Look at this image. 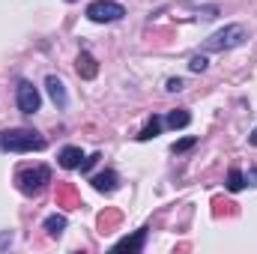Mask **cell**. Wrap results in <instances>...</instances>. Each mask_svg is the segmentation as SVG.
Segmentation results:
<instances>
[{
  "instance_id": "1",
  "label": "cell",
  "mask_w": 257,
  "mask_h": 254,
  "mask_svg": "<svg viewBox=\"0 0 257 254\" xmlns=\"http://www.w3.org/2000/svg\"><path fill=\"white\" fill-rule=\"evenodd\" d=\"M0 147L9 153H30V150H42L45 138L33 129H9V132H0Z\"/></svg>"
},
{
  "instance_id": "2",
  "label": "cell",
  "mask_w": 257,
  "mask_h": 254,
  "mask_svg": "<svg viewBox=\"0 0 257 254\" xmlns=\"http://www.w3.org/2000/svg\"><path fill=\"white\" fill-rule=\"evenodd\" d=\"M245 42V27L242 24H230L218 33H212L206 42H203V51H227V48H236Z\"/></svg>"
},
{
  "instance_id": "3",
  "label": "cell",
  "mask_w": 257,
  "mask_h": 254,
  "mask_svg": "<svg viewBox=\"0 0 257 254\" xmlns=\"http://www.w3.org/2000/svg\"><path fill=\"white\" fill-rule=\"evenodd\" d=\"M15 183H18V189L24 191V194H39V191L51 183V171H48L45 165L27 168V171H21V174H18V180H15Z\"/></svg>"
},
{
  "instance_id": "4",
  "label": "cell",
  "mask_w": 257,
  "mask_h": 254,
  "mask_svg": "<svg viewBox=\"0 0 257 254\" xmlns=\"http://www.w3.org/2000/svg\"><path fill=\"white\" fill-rule=\"evenodd\" d=\"M126 15V9L120 3H111V0H96L87 6V18L96 21V24H105V21H120Z\"/></svg>"
},
{
  "instance_id": "5",
  "label": "cell",
  "mask_w": 257,
  "mask_h": 254,
  "mask_svg": "<svg viewBox=\"0 0 257 254\" xmlns=\"http://www.w3.org/2000/svg\"><path fill=\"white\" fill-rule=\"evenodd\" d=\"M39 90L30 84V81H21L18 84V108L24 111V114H36L39 111Z\"/></svg>"
},
{
  "instance_id": "6",
  "label": "cell",
  "mask_w": 257,
  "mask_h": 254,
  "mask_svg": "<svg viewBox=\"0 0 257 254\" xmlns=\"http://www.w3.org/2000/svg\"><path fill=\"white\" fill-rule=\"evenodd\" d=\"M144 239H147V227H141L135 236H123V239H117L114 248H117V251H141V248H144Z\"/></svg>"
},
{
  "instance_id": "7",
  "label": "cell",
  "mask_w": 257,
  "mask_h": 254,
  "mask_svg": "<svg viewBox=\"0 0 257 254\" xmlns=\"http://www.w3.org/2000/svg\"><path fill=\"white\" fill-rule=\"evenodd\" d=\"M90 183H93V189H96V191H105V194H108V191L117 189V183H120V180H117V174H114V171H102V174H96Z\"/></svg>"
},
{
  "instance_id": "8",
  "label": "cell",
  "mask_w": 257,
  "mask_h": 254,
  "mask_svg": "<svg viewBox=\"0 0 257 254\" xmlns=\"http://www.w3.org/2000/svg\"><path fill=\"white\" fill-rule=\"evenodd\" d=\"M81 150L78 147H63L60 150V165H63L66 171H72V168H81Z\"/></svg>"
},
{
  "instance_id": "9",
  "label": "cell",
  "mask_w": 257,
  "mask_h": 254,
  "mask_svg": "<svg viewBox=\"0 0 257 254\" xmlns=\"http://www.w3.org/2000/svg\"><path fill=\"white\" fill-rule=\"evenodd\" d=\"M96 72H99L96 60H93L87 51H81V54H78V75H81V78H96Z\"/></svg>"
},
{
  "instance_id": "10",
  "label": "cell",
  "mask_w": 257,
  "mask_h": 254,
  "mask_svg": "<svg viewBox=\"0 0 257 254\" xmlns=\"http://www.w3.org/2000/svg\"><path fill=\"white\" fill-rule=\"evenodd\" d=\"M45 87H48V96L54 99V105H66V90H63V81H60V78L51 75V78L45 81Z\"/></svg>"
},
{
  "instance_id": "11",
  "label": "cell",
  "mask_w": 257,
  "mask_h": 254,
  "mask_svg": "<svg viewBox=\"0 0 257 254\" xmlns=\"http://www.w3.org/2000/svg\"><path fill=\"white\" fill-rule=\"evenodd\" d=\"M189 123H192V114H189V111H183V108L168 114V126H171V129H186Z\"/></svg>"
},
{
  "instance_id": "12",
  "label": "cell",
  "mask_w": 257,
  "mask_h": 254,
  "mask_svg": "<svg viewBox=\"0 0 257 254\" xmlns=\"http://www.w3.org/2000/svg\"><path fill=\"white\" fill-rule=\"evenodd\" d=\"M227 191H242L245 189V174L239 171V168H230V174H227Z\"/></svg>"
},
{
  "instance_id": "13",
  "label": "cell",
  "mask_w": 257,
  "mask_h": 254,
  "mask_svg": "<svg viewBox=\"0 0 257 254\" xmlns=\"http://www.w3.org/2000/svg\"><path fill=\"white\" fill-rule=\"evenodd\" d=\"M63 227H66L63 215H48V218H45V230H48L51 236H60V233H63Z\"/></svg>"
},
{
  "instance_id": "14",
  "label": "cell",
  "mask_w": 257,
  "mask_h": 254,
  "mask_svg": "<svg viewBox=\"0 0 257 254\" xmlns=\"http://www.w3.org/2000/svg\"><path fill=\"white\" fill-rule=\"evenodd\" d=\"M57 203L78 206V194H75V189H72V186H60V191H57Z\"/></svg>"
},
{
  "instance_id": "15",
  "label": "cell",
  "mask_w": 257,
  "mask_h": 254,
  "mask_svg": "<svg viewBox=\"0 0 257 254\" xmlns=\"http://www.w3.org/2000/svg\"><path fill=\"white\" fill-rule=\"evenodd\" d=\"M159 129H162V120H159V117H153V120H150L147 126L141 129L138 141H150V138H156V135H159Z\"/></svg>"
},
{
  "instance_id": "16",
  "label": "cell",
  "mask_w": 257,
  "mask_h": 254,
  "mask_svg": "<svg viewBox=\"0 0 257 254\" xmlns=\"http://www.w3.org/2000/svg\"><path fill=\"white\" fill-rule=\"evenodd\" d=\"M117 221H120V212H117V209H111V212H102V215H99V227H102V230L114 227Z\"/></svg>"
},
{
  "instance_id": "17",
  "label": "cell",
  "mask_w": 257,
  "mask_h": 254,
  "mask_svg": "<svg viewBox=\"0 0 257 254\" xmlns=\"http://www.w3.org/2000/svg\"><path fill=\"white\" fill-rule=\"evenodd\" d=\"M194 144H197V138H183V141L174 144V153H186V150H192Z\"/></svg>"
},
{
  "instance_id": "18",
  "label": "cell",
  "mask_w": 257,
  "mask_h": 254,
  "mask_svg": "<svg viewBox=\"0 0 257 254\" xmlns=\"http://www.w3.org/2000/svg\"><path fill=\"white\" fill-rule=\"evenodd\" d=\"M192 72H203V69H206V57H192Z\"/></svg>"
},
{
  "instance_id": "19",
  "label": "cell",
  "mask_w": 257,
  "mask_h": 254,
  "mask_svg": "<svg viewBox=\"0 0 257 254\" xmlns=\"http://www.w3.org/2000/svg\"><path fill=\"white\" fill-rule=\"evenodd\" d=\"M168 90H171V93L183 90V81H180V78H171V81H168Z\"/></svg>"
},
{
  "instance_id": "20",
  "label": "cell",
  "mask_w": 257,
  "mask_h": 254,
  "mask_svg": "<svg viewBox=\"0 0 257 254\" xmlns=\"http://www.w3.org/2000/svg\"><path fill=\"white\" fill-rule=\"evenodd\" d=\"M96 159H99V156H87V159L81 162V171H90V168L96 165Z\"/></svg>"
},
{
  "instance_id": "21",
  "label": "cell",
  "mask_w": 257,
  "mask_h": 254,
  "mask_svg": "<svg viewBox=\"0 0 257 254\" xmlns=\"http://www.w3.org/2000/svg\"><path fill=\"white\" fill-rule=\"evenodd\" d=\"M245 183H251V186H257V171H248V177H245Z\"/></svg>"
},
{
  "instance_id": "22",
  "label": "cell",
  "mask_w": 257,
  "mask_h": 254,
  "mask_svg": "<svg viewBox=\"0 0 257 254\" xmlns=\"http://www.w3.org/2000/svg\"><path fill=\"white\" fill-rule=\"evenodd\" d=\"M248 141H251V144H254V147H257V129H254V132H251V138H248Z\"/></svg>"
}]
</instances>
